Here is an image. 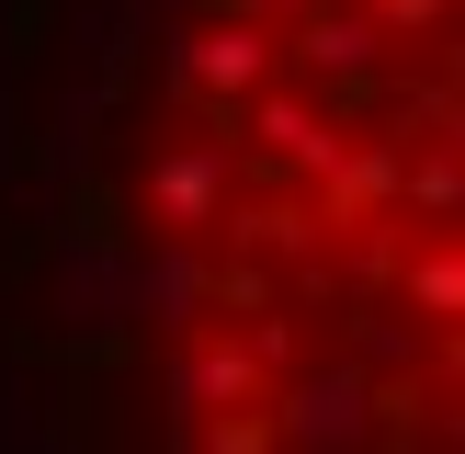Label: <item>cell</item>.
I'll return each mask as SVG.
<instances>
[{
  "label": "cell",
  "mask_w": 465,
  "mask_h": 454,
  "mask_svg": "<svg viewBox=\"0 0 465 454\" xmlns=\"http://www.w3.org/2000/svg\"><path fill=\"white\" fill-rule=\"evenodd\" d=\"M193 68L204 91H262V68H272V45H262V23H216V35H193Z\"/></svg>",
  "instance_id": "1"
},
{
  "label": "cell",
  "mask_w": 465,
  "mask_h": 454,
  "mask_svg": "<svg viewBox=\"0 0 465 454\" xmlns=\"http://www.w3.org/2000/svg\"><path fill=\"white\" fill-rule=\"evenodd\" d=\"M307 57L341 68V80H363V68H375V23H330V12H318L307 23Z\"/></svg>",
  "instance_id": "2"
},
{
  "label": "cell",
  "mask_w": 465,
  "mask_h": 454,
  "mask_svg": "<svg viewBox=\"0 0 465 454\" xmlns=\"http://www.w3.org/2000/svg\"><path fill=\"white\" fill-rule=\"evenodd\" d=\"M262 136H272V148H284V159H341V136L318 125L307 103H272V114H262Z\"/></svg>",
  "instance_id": "3"
},
{
  "label": "cell",
  "mask_w": 465,
  "mask_h": 454,
  "mask_svg": "<svg viewBox=\"0 0 465 454\" xmlns=\"http://www.w3.org/2000/svg\"><path fill=\"white\" fill-rule=\"evenodd\" d=\"M159 204H171V216H204V204H216V171H204V159H171V171H159Z\"/></svg>",
  "instance_id": "4"
},
{
  "label": "cell",
  "mask_w": 465,
  "mask_h": 454,
  "mask_svg": "<svg viewBox=\"0 0 465 454\" xmlns=\"http://www.w3.org/2000/svg\"><path fill=\"white\" fill-rule=\"evenodd\" d=\"M386 23H443V0H375V35Z\"/></svg>",
  "instance_id": "5"
},
{
  "label": "cell",
  "mask_w": 465,
  "mask_h": 454,
  "mask_svg": "<svg viewBox=\"0 0 465 454\" xmlns=\"http://www.w3.org/2000/svg\"><path fill=\"white\" fill-rule=\"evenodd\" d=\"M227 12H239V23H250V12H295V0H227Z\"/></svg>",
  "instance_id": "6"
}]
</instances>
